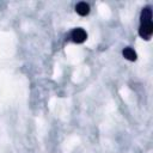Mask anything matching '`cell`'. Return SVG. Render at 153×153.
I'll return each instance as SVG.
<instances>
[{
  "instance_id": "obj_3",
  "label": "cell",
  "mask_w": 153,
  "mask_h": 153,
  "mask_svg": "<svg viewBox=\"0 0 153 153\" xmlns=\"http://www.w3.org/2000/svg\"><path fill=\"white\" fill-rule=\"evenodd\" d=\"M75 11L79 16H87L90 13V5L81 1V2H78L76 6H75Z\"/></svg>"
},
{
  "instance_id": "obj_2",
  "label": "cell",
  "mask_w": 153,
  "mask_h": 153,
  "mask_svg": "<svg viewBox=\"0 0 153 153\" xmlns=\"http://www.w3.org/2000/svg\"><path fill=\"white\" fill-rule=\"evenodd\" d=\"M71 38H72V41L75 42V43H82V42H85L86 38H87V33H86V31H85L84 29L78 27V29H74V30L72 31Z\"/></svg>"
},
{
  "instance_id": "obj_4",
  "label": "cell",
  "mask_w": 153,
  "mask_h": 153,
  "mask_svg": "<svg viewBox=\"0 0 153 153\" xmlns=\"http://www.w3.org/2000/svg\"><path fill=\"white\" fill-rule=\"evenodd\" d=\"M122 54H123V56H124L127 60H129V61H135V60L137 59L136 53H135V51H134V49H131L130 47L124 48V49H123V51H122Z\"/></svg>"
},
{
  "instance_id": "obj_1",
  "label": "cell",
  "mask_w": 153,
  "mask_h": 153,
  "mask_svg": "<svg viewBox=\"0 0 153 153\" xmlns=\"http://www.w3.org/2000/svg\"><path fill=\"white\" fill-rule=\"evenodd\" d=\"M153 33V24H152V10L149 6L145 7L141 12V22L139 35L143 39H149Z\"/></svg>"
}]
</instances>
